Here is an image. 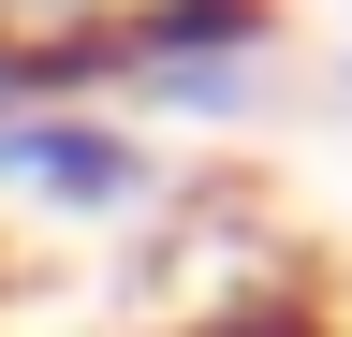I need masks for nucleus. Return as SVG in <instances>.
I'll return each mask as SVG.
<instances>
[{"label":"nucleus","mask_w":352,"mask_h":337,"mask_svg":"<svg viewBox=\"0 0 352 337\" xmlns=\"http://www.w3.org/2000/svg\"><path fill=\"white\" fill-rule=\"evenodd\" d=\"M118 89H147L176 117H250L264 59H279V15L264 0H118Z\"/></svg>","instance_id":"nucleus-1"},{"label":"nucleus","mask_w":352,"mask_h":337,"mask_svg":"<svg viewBox=\"0 0 352 337\" xmlns=\"http://www.w3.org/2000/svg\"><path fill=\"white\" fill-rule=\"evenodd\" d=\"M176 337H352V323H323L308 293H235V308H206V323H176Z\"/></svg>","instance_id":"nucleus-3"},{"label":"nucleus","mask_w":352,"mask_h":337,"mask_svg":"<svg viewBox=\"0 0 352 337\" xmlns=\"http://www.w3.org/2000/svg\"><path fill=\"white\" fill-rule=\"evenodd\" d=\"M0 205L15 220H132V205H162V161L118 132V117H0Z\"/></svg>","instance_id":"nucleus-2"}]
</instances>
